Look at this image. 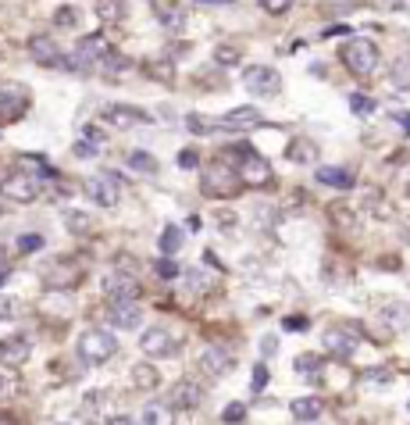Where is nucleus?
<instances>
[{
    "label": "nucleus",
    "mask_w": 410,
    "mask_h": 425,
    "mask_svg": "<svg viewBox=\"0 0 410 425\" xmlns=\"http://www.w3.org/2000/svg\"><path fill=\"white\" fill-rule=\"evenodd\" d=\"M104 58H107V36L89 32V36H82V39L75 43V50H72V54L65 58V65H61V68L86 75V72L100 68V61H104Z\"/></svg>",
    "instance_id": "1"
},
{
    "label": "nucleus",
    "mask_w": 410,
    "mask_h": 425,
    "mask_svg": "<svg viewBox=\"0 0 410 425\" xmlns=\"http://www.w3.org/2000/svg\"><path fill=\"white\" fill-rule=\"evenodd\" d=\"M75 354L86 361V364H104L111 361L114 354H118V340H114V333L107 329H86L75 343Z\"/></svg>",
    "instance_id": "2"
},
{
    "label": "nucleus",
    "mask_w": 410,
    "mask_h": 425,
    "mask_svg": "<svg viewBox=\"0 0 410 425\" xmlns=\"http://www.w3.org/2000/svg\"><path fill=\"white\" fill-rule=\"evenodd\" d=\"M339 58H342V65L354 72V75L368 79V75H375V68H378V47H375L371 39H349V43L339 50Z\"/></svg>",
    "instance_id": "3"
},
{
    "label": "nucleus",
    "mask_w": 410,
    "mask_h": 425,
    "mask_svg": "<svg viewBox=\"0 0 410 425\" xmlns=\"http://www.w3.org/2000/svg\"><path fill=\"white\" fill-rule=\"evenodd\" d=\"M240 186H243L240 172H236V168H228L221 157H218L214 165L204 168V183H200V190H204L207 197H236Z\"/></svg>",
    "instance_id": "4"
},
{
    "label": "nucleus",
    "mask_w": 410,
    "mask_h": 425,
    "mask_svg": "<svg viewBox=\"0 0 410 425\" xmlns=\"http://www.w3.org/2000/svg\"><path fill=\"white\" fill-rule=\"evenodd\" d=\"M240 157L236 161V172H240V179H243V186H250V190H261V186H268L271 183V165L264 161V157L257 154V150H250V147H240V150H232Z\"/></svg>",
    "instance_id": "5"
},
{
    "label": "nucleus",
    "mask_w": 410,
    "mask_h": 425,
    "mask_svg": "<svg viewBox=\"0 0 410 425\" xmlns=\"http://www.w3.org/2000/svg\"><path fill=\"white\" fill-rule=\"evenodd\" d=\"M82 190H86V197H89L93 204H100V207H118V200H122V183H118V175H111V172L89 175V179L82 183Z\"/></svg>",
    "instance_id": "6"
},
{
    "label": "nucleus",
    "mask_w": 410,
    "mask_h": 425,
    "mask_svg": "<svg viewBox=\"0 0 410 425\" xmlns=\"http://www.w3.org/2000/svg\"><path fill=\"white\" fill-rule=\"evenodd\" d=\"M243 86H247L254 97H275V93L282 90V79H278V72L268 68V65H250V68L243 72Z\"/></svg>",
    "instance_id": "7"
},
{
    "label": "nucleus",
    "mask_w": 410,
    "mask_h": 425,
    "mask_svg": "<svg viewBox=\"0 0 410 425\" xmlns=\"http://www.w3.org/2000/svg\"><path fill=\"white\" fill-rule=\"evenodd\" d=\"M139 350H143L147 357H168V354L179 350V336H175L171 329L154 326V329H147V333L139 336Z\"/></svg>",
    "instance_id": "8"
},
{
    "label": "nucleus",
    "mask_w": 410,
    "mask_h": 425,
    "mask_svg": "<svg viewBox=\"0 0 410 425\" xmlns=\"http://www.w3.org/2000/svg\"><path fill=\"white\" fill-rule=\"evenodd\" d=\"M107 322H111L114 329H139V322H143V307L136 304V297L111 300V307H107Z\"/></svg>",
    "instance_id": "9"
},
{
    "label": "nucleus",
    "mask_w": 410,
    "mask_h": 425,
    "mask_svg": "<svg viewBox=\"0 0 410 425\" xmlns=\"http://www.w3.org/2000/svg\"><path fill=\"white\" fill-rule=\"evenodd\" d=\"M0 193L18 200V204H32L39 197V179L29 175V172H11L4 183H0Z\"/></svg>",
    "instance_id": "10"
},
{
    "label": "nucleus",
    "mask_w": 410,
    "mask_h": 425,
    "mask_svg": "<svg viewBox=\"0 0 410 425\" xmlns=\"http://www.w3.org/2000/svg\"><path fill=\"white\" fill-rule=\"evenodd\" d=\"M29 111V93L18 86H0V122H18Z\"/></svg>",
    "instance_id": "11"
},
{
    "label": "nucleus",
    "mask_w": 410,
    "mask_h": 425,
    "mask_svg": "<svg viewBox=\"0 0 410 425\" xmlns=\"http://www.w3.org/2000/svg\"><path fill=\"white\" fill-rule=\"evenodd\" d=\"M100 122L111 125V129H132V125L150 122V115H143L139 108H125V104H111V108L100 111Z\"/></svg>",
    "instance_id": "12"
},
{
    "label": "nucleus",
    "mask_w": 410,
    "mask_h": 425,
    "mask_svg": "<svg viewBox=\"0 0 410 425\" xmlns=\"http://www.w3.org/2000/svg\"><path fill=\"white\" fill-rule=\"evenodd\" d=\"M29 58L43 68H61L65 65V54H61V47H57L50 36H32L29 39Z\"/></svg>",
    "instance_id": "13"
},
{
    "label": "nucleus",
    "mask_w": 410,
    "mask_h": 425,
    "mask_svg": "<svg viewBox=\"0 0 410 425\" xmlns=\"http://www.w3.org/2000/svg\"><path fill=\"white\" fill-rule=\"evenodd\" d=\"M200 368H204V376H211V379H225L228 371L236 368V361H232V354L225 347H204Z\"/></svg>",
    "instance_id": "14"
},
{
    "label": "nucleus",
    "mask_w": 410,
    "mask_h": 425,
    "mask_svg": "<svg viewBox=\"0 0 410 425\" xmlns=\"http://www.w3.org/2000/svg\"><path fill=\"white\" fill-rule=\"evenodd\" d=\"M100 286H104V293H107L111 300L139 297V279H136V272H107Z\"/></svg>",
    "instance_id": "15"
},
{
    "label": "nucleus",
    "mask_w": 410,
    "mask_h": 425,
    "mask_svg": "<svg viewBox=\"0 0 410 425\" xmlns=\"http://www.w3.org/2000/svg\"><path fill=\"white\" fill-rule=\"evenodd\" d=\"M32 357V343L29 336H8V340H0V364H11V368H22L25 361Z\"/></svg>",
    "instance_id": "16"
},
{
    "label": "nucleus",
    "mask_w": 410,
    "mask_h": 425,
    "mask_svg": "<svg viewBox=\"0 0 410 425\" xmlns=\"http://www.w3.org/2000/svg\"><path fill=\"white\" fill-rule=\"evenodd\" d=\"M321 343H325V350L332 354V357H354V350H357V333H346V329H328L325 336H321Z\"/></svg>",
    "instance_id": "17"
},
{
    "label": "nucleus",
    "mask_w": 410,
    "mask_h": 425,
    "mask_svg": "<svg viewBox=\"0 0 410 425\" xmlns=\"http://www.w3.org/2000/svg\"><path fill=\"white\" fill-rule=\"evenodd\" d=\"M200 400H204V390L193 379H182L171 390V407H179V411H193V407H200Z\"/></svg>",
    "instance_id": "18"
},
{
    "label": "nucleus",
    "mask_w": 410,
    "mask_h": 425,
    "mask_svg": "<svg viewBox=\"0 0 410 425\" xmlns=\"http://www.w3.org/2000/svg\"><path fill=\"white\" fill-rule=\"evenodd\" d=\"M221 122H225V129H228V133H247V129L261 125L264 118H261V111H257V108H232Z\"/></svg>",
    "instance_id": "19"
},
{
    "label": "nucleus",
    "mask_w": 410,
    "mask_h": 425,
    "mask_svg": "<svg viewBox=\"0 0 410 425\" xmlns=\"http://www.w3.org/2000/svg\"><path fill=\"white\" fill-rule=\"evenodd\" d=\"M378 318H382V326L389 333H406L410 329V307H403V304H385L378 311Z\"/></svg>",
    "instance_id": "20"
},
{
    "label": "nucleus",
    "mask_w": 410,
    "mask_h": 425,
    "mask_svg": "<svg viewBox=\"0 0 410 425\" xmlns=\"http://www.w3.org/2000/svg\"><path fill=\"white\" fill-rule=\"evenodd\" d=\"M285 157H289L292 165H314V161H318V143L307 140V136H297V140L289 143Z\"/></svg>",
    "instance_id": "21"
},
{
    "label": "nucleus",
    "mask_w": 410,
    "mask_h": 425,
    "mask_svg": "<svg viewBox=\"0 0 410 425\" xmlns=\"http://www.w3.org/2000/svg\"><path fill=\"white\" fill-rule=\"evenodd\" d=\"M100 72H104V79H111V82H122V79L132 72V61H129V58H118L114 50H107V58L100 61Z\"/></svg>",
    "instance_id": "22"
},
{
    "label": "nucleus",
    "mask_w": 410,
    "mask_h": 425,
    "mask_svg": "<svg viewBox=\"0 0 410 425\" xmlns=\"http://www.w3.org/2000/svg\"><path fill=\"white\" fill-rule=\"evenodd\" d=\"M289 411H292V418H297V421H318L325 414V404L318 397H300V400L289 404Z\"/></svg>",
    "instance_id": "23"
},
{
    "label": "nucleus",
    "mask_w": 410,
    "mask_h": 425,
    "mask_svg": "<svg viewBox=\"0 0 410 425\" xmlns=\"http://www.w3.org/2000/svg\"><path fill=\"white\" fill-rule=\"evenodd\" d=\"M46 286H75V283H82V276H79V269H72L68 272V261H57L54 269H46Z\"/></svg>",
    "instance_id": "24"
},
{
    "label": "nucleus",
    "mask_w": 410,
    "mask_h": 425,
    "mask_svg": "<svg viewBox=\"0 0 410 425\" xmlns=\"http://www.w3.org/2000/svg\"><path fill=\"white\" fill-rule=\"evenodd\" d=\"M318 183L332 190H354V172L346 168H318Z\"/></svg>",
    "instance_id": "25"
},
{
    "label": "nucleus",
    "mask_w": 410,
    "mask_h": 425,
    "mask_svg": "<svg viewBox=\"0 0 410 425\" xmlns=\"http://www.w3.org/2000/svg\"><path fill=\"white\" fill-rule=\"evenodd\" d=\"M186 129L193 133V136H214V133H221L225 129V122L221 118H207V115H186Z\"/></svg>",
    "instance_id": "26"
},
{
    "label": "nucleus",
    "mask_w": 410,
    "mask_h": 425,
    "mask_svg": "<svg viewBox=\"0 0 410 425\" xmlns=\"http://www.w3.org/2000/svg\"><path fill=\"white\" fill-rule=\"evenodd\" d=\"M182 229L179 226H164L161 229V236H157V247H161V254H168V257H175V254H179L182 250Z\"/></svg>",
    "instance_id": "27"
},
{
    "label": "nucleus",
    "mask_w": 410,
    "mask_h": 425,
    "mask_svg": "<svg viewBox=\"0 0 410 425\" xmlns=\"http://www.w3.org/2000/svg\"><path fill=\"white\" fill-rule=\"evenodd\" d=\"M129 168L139 172V175H157V157L147 154V150H132L129 154Z\"/></svg>",
    "instance_id": "28"
},
{
    "label": "nucleus",
    "mask_w": 410,
    "mask_h": 425,
    "mask_svg": "<svg viewBox=\"0 0 410 425\" xmlns=\"http://www.w3.org/2000/svg\"><path fill=\"white\" fill-rule=\"evenodd\" d=\"M132 383H136V390H157L161 376H157L154 364H136L132 368Z\"/></svg>",
    "instance_id": "29"
},
{
    "label": "nucleus",
    "mask_w": 410,
    "mask_h": 425,
    "mask_svg": "<svg viewBox=\"0 0 410 425\" xmlns=\"http://www.w3.org/2000/svg\"><path fill=\"white\" fill-rule=\"evenodd\" d=\"M18 390H22V383L15 376V368L11 364H0V400H11Z\"/></svg>",
    "instance_id": "30"
},
{
    "label": "nucleus",
    "mask_w": 410,
    "mask_h": 425,
    "mask_svg": "<svg viewBox=\"0 0 410 425\" xmlns=\"http://www.w3.org/2000/svg\"><path fill=\"white\" fill-rule=\"evenodd\" d=\"M97 18L100 22H122L125 18V4H122V0H97Z\"/></svg>",
    "instance_id": "31"
},
{
    "label": "nucleus",
    "mask_w": 410,
    "mask_h": 425,
    "mask_svg": "<svg viewBox=\"0 0 410 425\" xmlns=\"http://www.w3.org/2000/svg\"><path fill=\"white\" fill-rule=\"evenodd\" d=\"M214 61L218 65H240L243 61V50L236 43H221V47H214Z\"/></svg>",
    "instance_id": "32"
},
{
    "label": "nucleus",
    "mask_w": 410,
    "mask_h": 425,
    "mask_svg": "<svg viewBox=\"0 0 410 425\" xmlns=\"http://www.w3.org/2000/svg\"><path fill=\"white\" fill-rule=\"evenodd\" d=\"M292 368H297V376H307V379H318V371H321V361L314 354H300L297 361H292Z\"/></svg>",
    "instance_id": "33"
},
{
    "label": "nucleus",
    "mask_w": 410,
    "mask_h": 425,
    "mask_svg": "<svg viewBox=\"0 0 410 425\" xmlns=\"http://www.w3.org/2000/svg\"><path fill=\"white\" fill-rule=\"evenodd\" d=\"M349 111H354L357 118H371L375 115V100L368 93H354V97H349Z\"/></svg>",
    "instance_id": "34"
},
{
    "label": "nucleus",
    "mask_w": 410,
    "mask_h": 425,
    "mask_svg": "<svg viewBox=\"0 0 410 425\" xmlns=\"http://www.w3.org/2000/svg\"><path fill=\"white\" fill-rule=\"evenodd\" d=\"M154 272H157L161 283H171V279H179V276H182V272H179V264H175L168 254H161V261L154 264Z\"/></svg>",
    "instance_id": "35"
},
{
    "label": "nucleus",
    "mask_w": 410,
    "mask_h": 425,
    "mask_svg": "<svg viewBox=\"0 0 410 425\" xmlns=\"http://www.w3.org/2000/svg\"><path fill=\"white\" fill-rule=\"evenodd\" d=\"M186 283H190L193 293H207V290L214 286V279H211L204 269H190V272H186Z\"/></svg>",
    "instance_id": "36"
},
{
    "label": "nucleus",
    "mask_w": 410,
    "mask_h": 425,
    "mask_svg": "<svg viewBox=\"0 0 410 425\" xmlns=\"http://www.w3.org/2000/svg\"><path fill=\"white\" fill-rule=\"evenodd\" d=\"M392 86L396 90H410V58H399L392 65Z\"/></svg>",
    "instance_id": "37"
},
{
    "label": "nucleus",
    "mask_w": 410,
    "mask_h": 425,
    "mask_svg": "<svg viewBox=\"0 0 410 425\" xmlns=\"http://www.w3.org/2000/svg\"><path fill=\"white\" fill-rule=\"evenodd\" d=\"M161 25H164L168 32H182V29H186V15L175 11V8H168V11H161Z\"/></svg>",
    "instance_id": "38"
},
{
    "label": "nucleus",
    "mask_w": 410,
    "mask_h": 425,
    "mask_svg": "<svg viewBox=\"0 0 410 425\" xmlns=\"http://www.w3.org/2000/svg\"><path fill=\"white\" fill-rule=\"evenodd\" d=\"M22 168H29V172H36V175H43V179H54V168L43 161V157H36V154H25V157H22Z\"/></svg>",
    "instance_id": "39"
},
{
    "label": "nucleus",
    "mask_w": 410,
    "mask_h": 425,
    "mask_svg": "<svg viewBox=\"0 0 410 425\" xmlns=\"http://www.w3.org/2000/svg\"><path fill=\"white\" fill-rule=\"evenodd\" d=\"M139 421H147V425H164V421H171V407L150 404V407L143 411V418H139Z\"/></svg>",
    "instance_id": "40"
},
{
    "label": "nucleus",
    "mask_w": 410,
    "mask_h": 425,
    "mask_svg": "<svg viewBox=\"0 0 410 425\" xmlns=\"http://www.w3.org/2000/svg\"><path fill=\"white\" fill-rule=\"evenodd\" d=\"M79 140H86V143H89V147H97V150H104V147H107V133H104L100 125H86Z\"/></svg>",
    "instance_id": "41"
},
{
    "label": "nucleus",
    "mask_w": 410,
    "mask_h": 425,
    "mask_svg": "<svg viewBox=\"0 0 410 425\" xmlns=\"http://www.w3.org/2000/svg\"><path fill=\"white\" fill-rule=\"evenodd\" d=\"M15 247H18V254H36V250L43 247V236H39V233H25V236L15 240Z\"/></svg>",
    "instance_id": "42"
},
{
    "label": "nucleus",
    "mask_w": 410,
    "mask_h": 425,
    "mask_svg": "<svg viewBox=\"0 0 410 425\" xmlns=\"http://www.w3.org/2000/svg\"><path fill=\"white\" fill-rule=\"evenodd\" d=\"M54 25H57V29H75V25H79V11H75V8H61V11L54 15Z\"/></svg>",
    "instance_id": "43"
},
{
    "label": "nucleus",
    "mask_w": 410,
    "mask_h": 425,
    "mask_svg": "<svg viewBox=\"0 0 410 425\" xmlns=\"http://www.w3.org/2000/svg\"><path fill=\"white\" fill-rule=\"evenodd\" d=\"M68 229H72V233H89V229H93L86 211H68Z\"/></svg>",
    "instance_id": "44"
},
{
    "label": "nucleus",
    "mask_w": 410,
    "mask_h": 425,
    "mask_svg": "<svg viewBox=\"0 0 410 425\" xmlns=\"http://www.w3.org/2000/svg\"><path fill=\"white\" fill-rule=\"evenodd\" d=\"M247 418V404H228L221 411V421H243Z\"/></svg>",
    "instance_id": "45"
},
{
    "label": "nucleus",
    "mask_w": 410,
    "mask_h": 425,
    "mask_svg": "<svg viewBox=\"0 0 410 425\" xmlns=\"http://www.w3.org/2000/svg\"><path fill=\"white\" fill-rule=\"evenodd\" d=\"M147 68L154 72V79H161V82H171V61H150Z\"/></svg>",
    "instance_id": "46"
},
{
    "label": "nucleus",
    "mask_w": 410,
    "mask_h": 425,
    "mask_svg": "<svg viewBox=\"0 0 410 425\" xmlns=\"http://www.w3.org/2000/svg\"><path fill=\"white\" fill-rule=\"evenodd\" d=\"M261 8H264L268 15H285V11L292 8V0H261Z\"/></svg>",
    "instance_id": "47"
},
{
    "label": "nucleus",
    "mask_w": 410,
    "mask_h": 425,
    "mask_svg": "<svg viewBox=\"0 0 410 425\" xmlns=\"http://www.w3.org/2000/svg\"><path fill=\"white\" fill-rule=\"evenodd\" d=\"M264 386H268V364L261 361V364L254 368V393H261Z\"/></svg>",
    "instance_id": "48"
},
{
    "label": "nucleus",
    "mask_w": 410,
    "mask_h": 425,
    "mask_svg": "<svg viewBox=\"0 0 410 425\" xmlns=\"http://www.w3.org/2000/svg\"><path fill=\"white\" fill-rule=\"evenodd\" d=\"M197 165H200V154H197V150H182V154H179V168L190 172V168H197Z\"/></svg>",
    "instance_id": "49"
},
{
    "label": "nucleus",
    "mask_w": 410,
    "mask_h": 425,
    "mask_svg": "<svg viewBox=\"0 0 410 425\" xmlns=\"http://www.w3.org/2000/svg\"><path fill=\"white\" fill-rule=\"evenodd\" d=\"M75 154H79V157H97L100 150H97V147H89L86 140H79V143H75Z\"/></svg>",
    "instance_id": "50"
},
{
    "label": "nucleus",
    "mask_w": 410,
    "mask_h": 425,
    "mask_svg": "<svg viewBox=\"0 0 410 425\" xmlns=\"http://www.w3.org/2000/svg\"><path fill=\"white\" fill-rule=\"evenodd\" d=\"M282 329H307V318H285V322H282Z\"/></svg>",
    "instance_id": "51"
},
{
    "label": "nucleus",
    "mask_w": 410,
    "mask_h": 425,
    "mask_svg": "<svg viewBox=\"0 0 410 425\" xmlns=\"http://www.w3.org/2000/svg\"><path fill=\"white\" fill-rule=\"evenodd\" d=\"M218 226H221V229H232V226H236V215H232V211H221V215H218Z\"/></svg>",
    "instance_id": "52"
},
{
    "label": "nucleus",
    "mask_w": 410,
    "mask_h": 425,
    "mask_svg": "<svg viewBox=\"0 0 410 425\" xmlns=\"http://www.w3.org/2000/svg\"><path fill=\"white\" fill-rule=\"evenodd\" d=\"M8 276H11V264H8V257H4V254H0V286L8 283Z\"/></svg>",
    "instance_id": "53"
},
{
    "label": "nucleus",
    "mask_w": 410,
    "mask_h": 425,
    "mask_svg": "<svg viewBox=\"0 0 410 425\" xmlns=\"http://www.w3.org/2000/svg\"><path fill=\"white\" fill-rule=\"evenodd\" d=\"M261 350H264V354H275V350H278V340H275V336H264V340H261Z\"/></svg>",
    "instance_id": "54"
},
{
    "label": "nucleus",
    "mask_w": 410,
    "mask_h": 425,
    "mask_svg": "<svg viewBox=\"0 0 410 425\" xmlns=\"http://www.w3.org/2000/svg\"><path fill=\"white\" fill-rule=\"evenodd\" d=\"M399 125H403V129L410 133V115H399Z\"/></svg>",
    "instance_id": "55"
},
{
    "label": "nucleus",
    "mask_w": 410,
    "mask_h": 425,
    "mask_svg": "<svg viewBox=\"0 0 410 425\" xmlns=\"http://www.w3.org/2000/svg\"><path fill=\"white\" fill-rule=\"evenodd\" d=\"M200 4H232V0H200Z\"/></svg>",
    "instance_id": "56"
},
{
    "label": "nucleus",
    "mask_w": 410,
    "mask_h": 425,
    "mask_svg": "<svg viewBox=\"0 0 410 425\" xmlns=\"http://www.w3.org/2000/svg\"><path fill=\"white\" fill-rule=\"evenodd\" d=\"M406 190H410V179H406Z\"/></svg>",
    "instance_id": "57"
}]
</instances>
